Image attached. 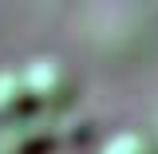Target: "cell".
Listing matches in <instances>:
<instances>
[{
    "label": "cell",
    "mask_w": 158,
    "mask_h": 154,
    "mask_svg": "<svg viewBox=\"0 0 158 154\" xmlns=\"http://www.w3.org/2000/svg\"><path fill=\"white\" fill-rule=\"evenodd\" d=\"M24 75H28V87H32V99L40 111H63L75 103V75L63 59L36 56L24 63Z\"/></svg>",
    "instance_id": "cell-1"
},
{
    "label": "cell",
    "mask_w": 158,
    "mask_h": 154,
    "mask_svg": "<svg viewBox=\"0 0 158 154\" xmlns=\"http://www.w3.org/2000/svg\"><path fill=\"white\" fill-rule=\"evenodd\" d=\"M32 111H40L24 67H0V123H20Z\"/></svg>",
    "instance_id": "cell-2"
},
{
    "label": "cell",
    "mask_w": 158,
    "mask_h": 154,
    "mask_svg": "<svg viewBox=\"0 0 158 154\" xmlns=\"http://www.w3.org/2000/svg\"><path fill=\"white\" fill-rule=\"evenodd\" d=\"M99 154H158V142L142 131H115L99 146Z\"/></svg>",
    "instance_id": "cell-3"
},
{
    "label": "cell",
    "mask_w": 158,
    "mask_h": 154,
    "mask_svg": "<svg viewBox=\"0 0 158 154\" xmlns=\"http://www.w3.org/2000/svg\"><path fill=\"white\" fill-rule=\"evenodd\" d=\"M0 154H40L36 138L24 131H0Z\"/></svg>",
    "instance_id": "cell-4"
}]
</instances>
